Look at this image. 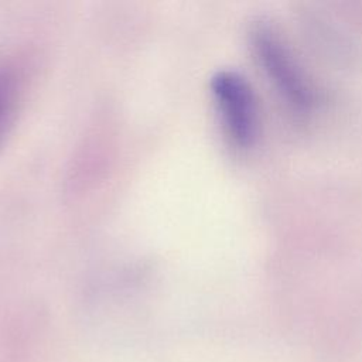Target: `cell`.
Wrapping results in <instances>:
<instances>
[{
    "instance_id": "1",
    "label": "cell",
    "mask_w": 362,
    "mask_h": 362,
    "mask_svg": "<svg viewBox=\"0 0 362 362\" xmlns=\"http://www.w3.org/2000/svg\"><path fill=\"white\" fill-rule=\"evenodd\" d=\"M249 37L259 65L277 92L293 107L310 109L315 102L313 82L281 33L269 21L257 20L252 24Z\"/></svg>"
},
{
    "instance_id": "3",
    "label": "cell",
    "mask_w": 362,
    "mask_h": 362,
    "mask_svg": "<svg viewBox=\"0 0 362 362\" xmlns=\"http://www.w3.org/2000/svg\"><path fill=\"white\" fill-rule=\"evenodd\" d=\"M16 102V82L11 74L0 72V139L10 122Z\"/></svg>"
},
{
    "instance_id": "2",
    "label": "cell",
    "mask_w": 362,
    "mask_h": 362,
    "mask_svg": "<svg viewBox=\"0 0 362 362\" xmlns=\"http://www.w3.org/2000/svg\"><path fill=\"white\" fill-rule=\"evenodd\" d=\"M212 99L229 141L249 147L259 127V112L255 90L245 75L235 69H219L211 78Z\"/></svg>"
}]
</instances>
